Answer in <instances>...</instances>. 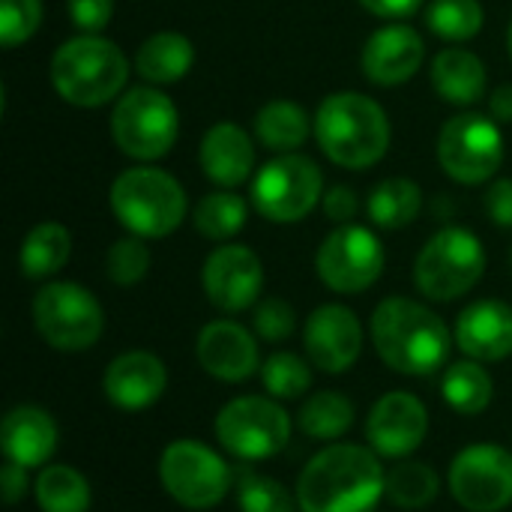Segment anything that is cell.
Wrapping results in <instances>:
<instances>
[{
  "label": "cell",
  "instance_id": "cell-1",
  "mask_svg": "<svg viewBox=\"0 0 512 512\" xmlns=\"http://www.w3.org/2000/svg\"><path fill=\"white\" fill-rule=\"evenodd\" d=\"M369 336L381 363L408 378L444 372L456 342L453 330L432 306L408 297L381 300L372 312Z\"/></svg>",
  "mask_w": 512,
  "mask_h": 512
},
{
  "label": "cell",
  "instance_id": "cell-2",
  "mask_svg": "<svg viewBox=\"0 0 512 512\" xmlns=\"http://www.w3.org/2000/svg\"><path fill=\"white\" fill-rule=\"evenodd\" d=\"M387 471L381 456L363 444H330L318 450L297 480L300 512H375L384 501Z\"/></svg>",
  "mask_w": 512,
  "mask_h": 512
},
{
  "label": "cell",
  "instance_id": "cell-3",
  "mask_svg": "<svg viewBox=\"0 0 512 512\" xmlns=\"http://www.w3.org/2000/svg\"><path fill=\"white\" fill-rule=\"evenodd\" d=\"M387 111L357 90L330 93L315 111V141L321 153L348 171H366L378 165L390 150Z\"/></svg>",
  "mask_w": 512,
  "mask_h": 512
},
{
  "label": "cell",
  "instance_id": "cell-4",
  "mask_svg": "<svg viewBox=\"0 0 512 512\" xmlns=\"http://www.w3.org/2000/svg\"><path fill=\"white\" fill-rule=\"evenodd\" d=\"M57 96L75 108H99L120 99L129 81L126 54L99 33H81L51 54L48 66Z\"/></svg>",
  "mask_w": 512,
  "mask_h": 512
},
{
  "label": "cell",
  "instance_id": "cell-5",
  "mask_svg": "<svg viewBox=\"0 0 512 512\" xmlns=\"http://www.w3.org/2000/svg\"><path fill=\"white\" fill-rule=\"evenodd\" d=\"M108 201L114 219L129 234L144 240H162L174 234L189 210L186 192L177 177L153 165L120 171L111 183Z\"/></svg>",
  "mask_w": 512,
  "mask_h": 512
},
{
  "label": "cell",
  "instance_id": "cell-6",
  "mask_svg": "<svg viewBox=\"0 0 512 512\" xmlns=\"http://www.w3.org/2000/svg\"><path fill=\"white\" fill-rule=\"evenodd\" d=\"M486 276V246L483 240L459 225L441 228L426 240L414 261V285L426 300L453 303L471 294Z\"/></svg>",
  "mask_w": 512,
  "mask_h": 512
},
{
  "label": "cell",
  "instance_id": "cell-7",
  "mask_svg": "<svg viewBox=\"0 0 512 512\" xmlns=\"http://www.w3.org/2000/svg\"><path fill=\"white\" fill-rule=\"evenodd\" d=\"M291 414L273 396H237L225 402L213 420L219 447L240 462H264L291 444Z\"/></svg>",
  "mask_w": 512,
  "mask_h": 512
},
{
  "label": "cell",
  "instance_id": "cell-8",
  "mask_svg": "<svg viewBox=\"0 0 512 512\" xmlns=\"http://www.w3.org/2000/svg\"><path fill=\"white\" fill-rule=\"evenodd\" d=\"M180 135V111L174 99L156 87L126 90L111 111V138L117 150L135 162L168 156Z\"/></svg>",
  "mask_w": 512,
  "mask_h": 512
},
{
  "label": "cell",
  "instance_id": "cell-9",
  "mask_svg": "<svg viewBox=\"0 0 512 512\" xmlns=\"http://www.w3.org/2000/svg\"><path fill=\"white\" fill-rule=\"evenodd\" d=\"M159 483L186 510H213L237 486L222 453L198 438H177L159 456Z\"/></svg>",
  "mask_w": 512,
  "mask_h": 512
},
{
  "label": "cell",
  "instance_id": "cell-10",
  "mask_svg": "<svg viewBox=\"0 0 512 512\" xmlns=\"http://www.w3.org/2000/svg\"><path fill=\"white\" fill-rule=\"evenodd\" d=\"M33 327L54 351L81 354L105 333L102 303L78 282H48L33 297Z\"/></svg>",
  "mask_w": 512,
  "mask_h": 512
},
{
  "label": "cell",
  "instance_id": "cell-11",
  "mask_svg": "<svg viewBox=\"0 0 512 512\" xmlns=\"http://www.w3.org/2000/svg\"><path fill=\"white\" fill-rule=\"evenodd\" d=\"M324 198V171L303 153H279L252 180V207L276 225L303 222Z\"/></svg>",
  "mask_w": 512,
  "mask_h": 512
},
{
  "label": "cell",
  "instance_id": "cell-12",
  "mask_svg": "<svg viewBox=\"0 0 512 512\" xmlns=\"http://www.w3.org/2000/svg\"><path fill=\"white\" fill-rule=\"evenodd\" d=\"M504 135L498 120L483 114H456L438 135V162L462 186H480L504 165Z\"/></svg>",
  "mask_w": 512,
  "mask_h": 512
},
{
  "label": "cell",
  "instance_id": "cell-13",
  "mask_svg": "<svg viewBox=\"0 0 512 512\" xmlns=\"http://www.w3.org/2000/svg\"><path fill=\"white\" fill-rule=\"evenodd\" d=\"M387 264V252L375 231L366 225H336L318 246L315 270L318 279L336 294H363L369 291Z\"/></svg>",
  "mask_w": 512,
  "mask_h": 512
},
{
  "label": "cell",
  "instance_id": "cell-14",
  "mask_svg": "<svg viewBox=\"0 0 512 512\" xmlns=\"http://www.w3.org/2000/svg\"><path fill=\"white\" fill-rule=\"evenodd\" d=\"M453 501L468 512H501L512 504V453L483 441L459 450L447 471Z\"/></svg>",
  "mask_w": 512,
  "mask_h": 512
},
{
  "label": "cell",
  "instance_id": "cell-15",
  "mask_svg": "<svg viewBox=\"0 0 512 512\" xmlns=\"http://www.w3.org/2000/svg\"><path fill=\"white\" fill-rule=\"evenodd\" d=\"M201 288L225 315L255 309L264 291V264L243 243H219L201 267Z\"/></svg>",
  "mask_w": 512,
  "mask_h": 512
},
{
  "label": "cell",
  "instance_id": "cell-16",
  "mask_svg": "<svg viewBox=\"0 0 512 512\" xmlns=\"http://www.w3.org/2000/svg\"><path fill=\"white\" fill-rule=\"evenodd\" d=\"M363 324L354 309L342 303L318 306L303 324V351L324 375H345L363 354Z\"/></svg>",
  "mask_w": 512,
  "mask_h": 512
},
{
  "label": "cell",
  "instance_id": "cell-17",
  "mask_svg": "<svg viewBox=\"0 0 512 512\" xmlns=\"http://www.w3.org/2000/svg\"><path fill=\"white\" fill-rule=\"evenodd\" d=\"M429 435V411L426 405L408 393L393 390L381 396L366 417V444L381 459H411Z\"/></svg>",
  "mask_w": 512,
  "mask_h": 512
},
{
  "label": "cell",
  "instance_id": "cell-18",
  "mask_svg": "<svg viewBox=\"0 0 512 512\" xmlns=\"http://www.w3.org/2000/svg\"><path fill=\"white\" fill-rule=\"evenodd\" d=\"M195 357L198 366L222 384H240L249 381L255 372H261V351H258L255 330L231 318H216L201 327L195 339Z\"/></svg>",
  "mask_w": 512,
  "mask_h": 512
},
{
  "label": "cell",
  "instance_id": "cell-19",
  "mask_svg": "<svg viewBox=\"0 0 512 512\" xmlns=\"http://www.w3.org/2000/svg\"><path fill=\"white\" fill-rule=\"evenodd\" d=\"M423 60H426L423 36L402 21L378 27L360 51L363 75L378 87H399L411 81L420 72Z\"/></svg>",
  "mask_w": 512,
  "mask_h": 512
},
{
  "label": "cell",
  "instance_id": "cell-20",
  "mask_svg": "<svg viewBox=\"0 0 512 512\" xmlns=\"http://www.w3.org/2000/svg\"><path fill=\"white\" fill-rule=\"evenodd\" d=\"M102 390L120 411H147L168 390V366L153 351H123L105 366Z\"/></svg>",
  "mask_w": 512,
  "mask_h": 512
},
{
  "label": "cell",
  "instance_id": "cell-21",
  "mask_svg": "<svg viewBox=\"0 0 512 512\" xmlns=\"http://www.w3.org/2000/svg\"><path fill=\"white\" fill-rule=\"evenodd\" d=\"M456 348L477 363H501L512 357V306L504 300H477L456 318Z\"/></svg>",
  "mask_w": 512,
  "mask_h": 512
},
{
  "label": "cell",
  "instance_id": "cell-22",
  "mask_svg": "<svg viewBox=\"0 0 512 512\" xmlns=\"http://www.w3.org/2000/svg\"><path fill=\"white\" fill-rule=\"evenodd\" d=\"M57 423L39 405H18L0 423V453L21 468H45L57 453Z\"/></svg>",
  "mask_w": 512,
  "mask_h": 512
},
{
  "label": "cell",
  "instance_id": "cell-23",
  "mask_svg": "<svg viewBox=\"0 0 512 512\" xmlns=\"http://www.w3.org/2000/svg\"><path fill=\"white\" fill-rule=\"evenodd\" d=\"M198 162L210 183L219 189H237L255 171V141L243 126L222 120L204 132L198 144Z\"/></svg>",
  "mask_w": 512,
  "mask_h": 512
},
{
  "label": "cell",
  "instance_id": "cell-24",
  "mask_svg": "<svg viewBox=\"0 0 512 512\" xmlns=\"http://www.w3.org/2000/svg\"><path fill=\"white\" fill-rule=\"evenodd\" d=\"M432 87L450 105H477L486 96V63L468 48H441L432 60Z\"/></svg>",
  "mask_w": 512,
  "mask_h": 512
},
{
  "label": "cell",
  "instance_id": "cell-25",
  "mask_svg": "<svg viewBox=\"0 0 512 512\" xmlns=\"http://www.w3.org/2000/svg\"><path fill=\"white\" fill-rule=\"evenodd\" d=\"M195 63V45L177 30H159L147 36L135 51V72L150 84H177Z\"/></svg>",
  "mask_w": 512,
  "mask_h": 512
},
{
  "label": "cell",
  "instance_id": "cell-26",
  "mask_svg": "<svg viewBox=\"0 0 512 512\" xmlns=\"http://www.w3.org/2000/svg\"><path fill=\"white\" fill-rule=\"evenodd\" d=\"M312 132L315 120L291 99H273L255 114V138L273 153H297Z\"/></svg>",
  "mask_w": 512,
  "mask_h": 512
},
{
  "label": "cell",
  "instance_id": "cell-27",
  "mask_svg": "<svg viewBox=\"0 0 512 512\" xmlns=\"http://www.w3.org/2000/svg\"><path fill=\"white\" fill-rule=\"evenodd\" d=\"M72 255V234L60 222H39L33 225L18 249V270L21 276L39 282L57 276Z\"/></svg>",
  "mask_w": 512,
  "mask_h": 512
},
{
  "label": "cell",
  "instance_id": "cell-28",
  "mask_svg": "<svg viewBox=\"0 0 512 512\" xmlns=\"http://www.w3.org/2000/svg\"><path fill=\"white\" fill-rule=\"evenodd\" d=\"M441 396L450 411H456L462 417H477L492 405L495 381L486 372V363L465 357V360L447 363V369L441 375Z\"/></svg>",
  "mask_w": 512,
  "mask_h": 512
},
{
  "label": "cell",
  "instance_id": "cell-29",
  "mask_svg": "<svg viewBox=\"0 0 512 512\" xmlns=\"http://www.w3.org/2000/svg\"><path fill=\"white\" fill-rule=\"evenodd\" d=\"M33 498L42 512H90L93 489L72 465H45L33 480Z\"/></svg>",
  "mask_w": 512,
  "mask_h": 512
},
{
  "label": "cell",
  "instance_id": "cell-30",
  "mask_svg": "<svg viewBox=\"0 0 512 512\" xmlns=\"http://www.w3.org/2000/svg\"><path fill=\"white\" fill-rule=\"evenodd\" d=\"M357 420L354 402L339 390H321L303 399L297 411V429L315 441H339Z\"/></svg>",
  "mask_w": 512,
  "mask_h": 512
},
{
  "label": "cell",
  "instance_id": "cell-31",
  "mask_svg": "<svg viewBox=\"0 0 512 512\" xmlns=\"http://www.w3.org/2000/svg\"><path fill=\"white\" fill-rule=\"evenodd\" d=\"M366 210L369 219L384 231L408 228L423 210V189L408 177H387L372 189Z\"/></svg>",
  "mask_w": 512,
  "mask_h": 512
},
{
  "label": "cell",
  "instance_id": "cell-32",
  "mask_svg": "<svg viewBox=\"0 0 512 512\" xmlns=\"http://www.w3.org/2000/svg\"><path fill=\"white\" fill-rule=\"evenodd\" d=\"M249 222V204L246 198H240L231 189H219V192H207L195 210H192V225L204 240L213 243H228L234 240Z\"/></svg>",
  "mask_w": 512,
  "mask_h": 512
},
{
  "label": "cell",
  "instance_id": "cell-33",
  "mask_svg": "<svg viewBox=\"0 0 512 512\" xmlns=\"http://www.w3.org/2000/svg\"><path fill=\"white\" fill-rule=\"evenodd\" d=\"M441 495V477L432 465L417 459H399L387 471L384 498L399 510H423Z\"/></svg>",
  "mask_w": 512,
  "mask_h": 512
},
{
  "label": "cell",
  "instance_id": "cell-34",
  "mask_svg": "<svg viewBox=\"0 0 512 512\" xmlns=\"http://www.w3.org/2000/svg\"><path fill=\"white\" fill-rule=\"evenodd\" d=\"M312 363L309 357H300L294 351H273L264 363H261V384L267 390V396L279 399V402H294L303 399L312 390Z\"/></svg>",
  "mask_w": 512,
  "mask_h": 512
},
{
  "label": "cell",
  "instance_id": "cell-35",
  "mask_svg": "<svg viewBox=\"0 0 512 512\" xmlns=\"http://www.w3.org/2000/svg\"><path fill=\"white\" fill-rule=\"evenodd\" d=\"M486 24L480 0H432L426 6V27L447 42H468Z\"/></svg>",
  "mask_w": 512,
  "mask_h": 512
},
{
  "label": "cell",
  "instance_id": "cell-36",
  "mask_svg": "<svg viewBox=\"0 0 512 512\" xmlns=\"http://www.w3.org/2000/svg\"><path fill=\"white\" fill-rule=\"evenodd\" d=\"M237 507L240 512H300L297 510V495L288 492V486H282L273 477L255 474V471H243L237 477Z\"/></svg>",
  "mask_w": 512,
  "mask_h": 512
},
{
  "label": "cell",
  "instance_id": "cell-37",
  "mask_svg": "<svg viewBox=\"0 0 512 512\" xmlns=\"http://www.w3.org/2000/svg\"><path fill=\"white\" fill-rule=\"evenodd\" d=\"M105 270L108 279L120 288H135L138 282L147 279L150 273V249L144 237L126 234L120 240L111 243L108 255H105Z\"/></svg>",
  "mask_w": 512,
  "mask_h": 512
},
{
  "label": "cell",
  "instance_id": "cell-38",
  "mask_svg": "<svg viewBox=\"0 0 512 512\" xmlns=\"http://www.w3.org/2000/svg\"><path fill=\"white\" fill-rule=\"evenodd\" d=\"M42 24V0H0V45L6 51L27 42Z\"/></svg>",
  "mask_w": 512,
  "mask_h": 512
},
{
  "label": "cell",
  "instance_id": "cell-39",
  "mask_svg": "<svg viewBox=\"0 0 512 512\" xmlns=\"http://www.w3.org/2000/svg\"><path fill=\"white\" fill-rule=\"evenodd\" d=\"M252 330H255L258 339L279 345V342H285V339L294 336V330H297V312L282 297H264L252 309Z\"/></svg>",
  "mask_w": 512,
  "mask_h": 512
},
{
  "label": "cell",
  "instance_id": "cell-40",
  "mask_svg": "<svg viewBox=\"0 0 512 512\" xmlns=\"http://www.w3.org/2000/svg\"><path fill=\"white\" fill-rule=\"evenodd\" d=\"M66 12L81 33H102L114 18V0H66Z\"/></svg>",
  "mask_w": 512,
  "mask_h": 512
},
{
  "label": "cell",
  "instance_id": "cell-41",
  "mask_svg": "<svg viewBox=\"0 0 512 512\" xmlns=\"http://www.w3.org/2000/svg\"><path fill=\"white\" fill-rule=\"evenodd\" d=\"M321 207H324V213H327L330 222L348 225V222H354V216H357V210H360V198L354 195L351 186L339 183V186H330V189L324 192Z\"/></svg>",
  "mask_w": 512,
  "mask_h": 512
},
{
  "label": "cell",
  "instance_id": "cell-42",
  "mask_svg": "<svg viewBox=\"0 0 512 512\" xmlns=\"http://www.w3.org/2000/svg\"><path fill=\"white\" fill-rule=\"evenodd\" d=\"M486 213L498 228H512V177L495 180L486 192Z\"/></svg>",
  "mask_w": 512,
  "mask_h": 512
},
{
  "label": "cell",
  "instance_id": "cell-43",
  "mask_svg": "<svg viewBox=\"0 0 512 512\" xmlns=\"http://www.w3.org/2000/svg\"><path fill=\"white\" fill-rule=\"evenodd\" d=\"M30 489V477H27V468L15 465V462H3L0 468V495L9 507H15L18 501H24Z\"/></svg>",
  "mask_w": 512,
  "mask_h": 512
},
{
  "label": "cell",
  "instance_id": "cell-44",
  "mask_svg": "<svg viewBox=\"0 0 512 512\" xmlns=\"http://www.w3.org/2000/svg\"><path fill=\"white\" fill-rule=\"evenodd\" d=\"M357 3L366 12H372L378 18H390V21H402L423 6V0H357Z\"/></svg>",
  "mask_w": 512,
  "mask_h": 512
},
{
  "label": "cell",
  "instance_id": "cell-45",
  "mask_svg": "<svg viewBox=\"0 0 512 512\" xmlns=\"http://www.w3.org/2000/svg\"><path fill=\"white\" fill-rule=\"evenodd\" d=\"M489 114L498 123H512V84H501L492 96H489Z\"/></svg>",
  "mask_w": 512,
  "mask_h": 512
},
{
  "label": "cell",
  "instance_id": "cell-46",
  "mask_svg": "<svg viewBox=\"0 0 512 512\" xmlns=\"http://www.w3.org/2000/svg\"><path fill=\"white\" fill-rule=\"evenodd\" d=\"M507 42H510V57H512V21H510V33H507Z\"/></svg>",
  "mask_w": 512,
  "mask_h": 512
}]
</instances>
